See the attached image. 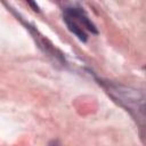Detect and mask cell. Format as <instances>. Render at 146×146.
<instances>
[{
	"label": "cell",
	"instance_id": "obj_1",
	"mask_svg": "<svg viewBox=\"0 0 146 146\" xmlns=\"http://www.w3.org/2000/svg\"><path fill=\"white\" fill-rule=\"evenodd\" d=\"M64 13H65L66 17L72 18L73 21H75L82 27H86L87 30L91 31L95 34L98 33L96 26L92 24V22L89 19V17L87 16L86 11L82 8H80V7H67V8L64 9Z\"/></svg>",
	"mask_w": 146,
	"mask_h": 146
},
{
	"label": "cell",
	"instance_id": "obj_3",
	"mask_svg": "<svg viewBox=\"0 0 146 146\" xmlns=\"http://www.w3.org/2000/svg\"><path fill=\"white\" fill-rule=\"evenodd\" d=\"M48 146H63V145H62L58 140H55V139H54V140H51V141L48 144Z\"/></svg>",
	"mask_w": 146,
	"mask_h": 146
},
{
	"label": "cell",
	"instance_id": "obj_4",
	"mask_svg": "<svg viewBox=\"0 0 146 146\" xmlns=\"http://www.w3.org/2000/svg\"><path fill=\"white\" fill-rule=\"evenodd\" d=\"M29 5H30V6H32V7L34 8V10L39 11V7H38V5H36L35 2H29Z\"/></svg>",
	"mask_w": 146,
	"mask_h": 146
},
{
	"label": "cell",
	"instance_id": "obj_2",
	"mask_svg": "<svg viewBox=\"0 0 146 146\" xmlns=\"http://www.w3.org/2000/svg\"><path fill=\"white\" fill-rule=\"evenodd\" d=\"M64 21H65V23H66L68 30H70L72 33H74L81 41H83V42L87 41L88 36H87V34H86V32H84V30H83V27H82L81 25H79L75 21H73L72 18H68V17H66V16H64Z\"/></svg>",
	"mask_w": 146,
	"mask_h": 146
}]
</instances>
